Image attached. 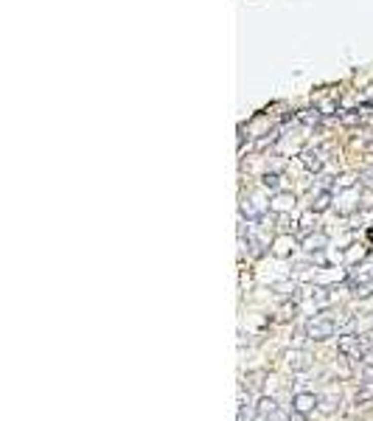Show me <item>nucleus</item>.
<instances>
[{"instance_id": "2", "label": "nucleus", "mask_w": 373, "mask_h": 421, "mask_svg": "<svg viewBox=\"0 0 373 421\" xmlns=\"http://www.w3.org/2000/svg\"><path fill=\"white\" fill-rule=\"evenodd\" d=\"M312 407H314V396H309V393H301V396L295 399V410L297 413H309Z\"/></svg>"}, {"instance_id": "4", "label": "nucleus", "mask_w": 373, "mask_h": 421, "mask_svg": "<svg viewBox=\"0 0 373 421\" xmlns=\"http://www.w3.org/2000/svg\"><path fill=\"white\" fill-rule=\"evenodd\" d=\"M365 362H370V365H373V348H370V351H367V354H365Z\"/></svg>"}, {"instance_id": "3", "label": "nucleus", "mask_w": 373, "mask_h": 421, "mask_svg": "<svg viewBox=\"0 0 373 421\" xmlns=\"http://www.w3.org/2000/svg\"><path fill=\"white\" fill-rule=\"evenodd\" d=\"M289 365L292 368H303L306 365V357H303L301 351H297V354H289Z\"/></svg>"}, {"instance_id": "1", "label": "nucleus", "mask_w": 373, "mask_h": 421, "mask_svg": "<svg viewBox=\"0 0 373 421\" xmlns=\"http://www.w3.org/2000/svg\"><path fill=\"white\" fill-rule=\"evenodd\" d=\"M331 331H334V323H331V320H317V323H312V326H309V334H312V337H317V340L328 337Z\"/></svg>"}]
</instances>
